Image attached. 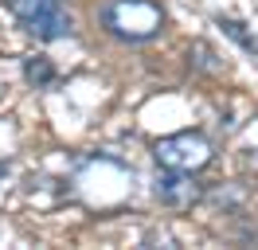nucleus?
I'll use <instances>...</instances> for the list:
<instances>
[{
	"mask_svg": "<svg viewBox=\"0 0 258 250\" xmlns=\"http://www.w3.org/2000/svg\"><path fill=\"white\" fill-rule=\"evenodd\" d=\"M98 20L121 43H149L164 31V8L157 0H106Z\"/></svg>",
	"mask_w": 258,
	"mask_h": 250,
	"instance_id": "f257e3e1",
	"label": "nucleus"
},
{
	"mask_svg": "<svg viewBox=\"0 0 258 250\" xmlns=\"http://www.w3.org/2000/svg\"><path fill=\"white\" fill-rule=\"evenodd\" d=\"M157 168H184V172H200L211 164V141L204 133H172V137H161L157 141Z\"/></svg>",
	"mask_w": 258,
	"mask_h": 250,
	"instance_id": "f03ea898",
	"label": "nucleus"
},
{
	"mask_svg": "<svg viewBox=\"0 0 258 250\" xmlns=\"http://www.w3.org/2000/svg\"><path fill=\"white\" fill-rule=\"evenodd\" d=\"M215 28H223V35H231V39H235V43H239L242 51H246V55H254V59H258V43H254V35H250L246 28H242L239 20H227V16H215Z\"/></svg>",
	"mask_w": 258,
	"mask_h": 250,
	"instance_id": "0eeeda50",
	"label": "nucleus"
},
{
	"mask_svg": "<svg viewBox=\"0 0 258 250\" xmlns=\"http://www.w3.org/2000/svg\"><path fill=\"white\" fill-rule=\"evenodd\" d=\"M24 78L32 82L35 90H43V86L55 82V62H51L47 55H28V59H24Z\"/></svg>",
	"mask_w": 258,
	"mask_h": 250,
	"instance_id": "39448f33",
	"label": "nucleus"
},
{
	"mask_svg": "<svg viewBox=\"0 0 258 250\" xmlns=\"http://www.w3.org/2000/svg\"><path fill=\"white\" fill-rule=\"evenodd\" d=\"M153 196L164 203V207H192V203H200V196H204V188L196 184L192 172L184 168H161L157 172V180H153Z\"/></svg>",
	"mask_w": 258,
	"mask_h": 250,
	"instance_id": "7ed1b4c3",
	"label": "nucleus"
},
{
	"mask_svg": "<svg viewBox=\"0 0 258 250\" xmlns=\"http://www.w3.org/2000/svg\"><path fill=\"white\" fill-rule=\"evenodd\" d=\"M188 59H192L200 71H208V75H215V71L223 67V62L215 59V51H211L208 43H192V47H188Z\"/></svg>",
	"mask_w": 258,
	"mask_h": 250,
	"instance_id": "6e6552de",
	"label": "nucleus"
},
{
	"mask_svg": "<svg viewBox=\"0 0 258 250\" xmlns=\"http://www.w3.org/2000/svg\"><path fill=\"white\" fill-rule=\"evenodd\" d=\"M20 28L28 31V35H35V39H43V43H55V39L75 35V20H71L67 8H55V12L35 16V20H28V24H20Z\"/></svg>",
	"mask_w": 258,
	"mask_h": 250,
	"instance_id": "20e7f679",
	"label": "nucleus"
},
{
	"mask_svg": "<svg viewBox=\"0 0 258 250\" xmlns=\"http://www.w3.org/2000/svg\"><path fill=\"white\" fill-rule=\"evenodd\" d=\"M55 8H63V0H8V12L16 16L20 24H28L35 16H47Z\"/></svg>",
	"mask_w": 258,
	"mask_h": 250,
	"instance_id": "423d86ee",
	"label": "nucleus"
}]
</instances>
